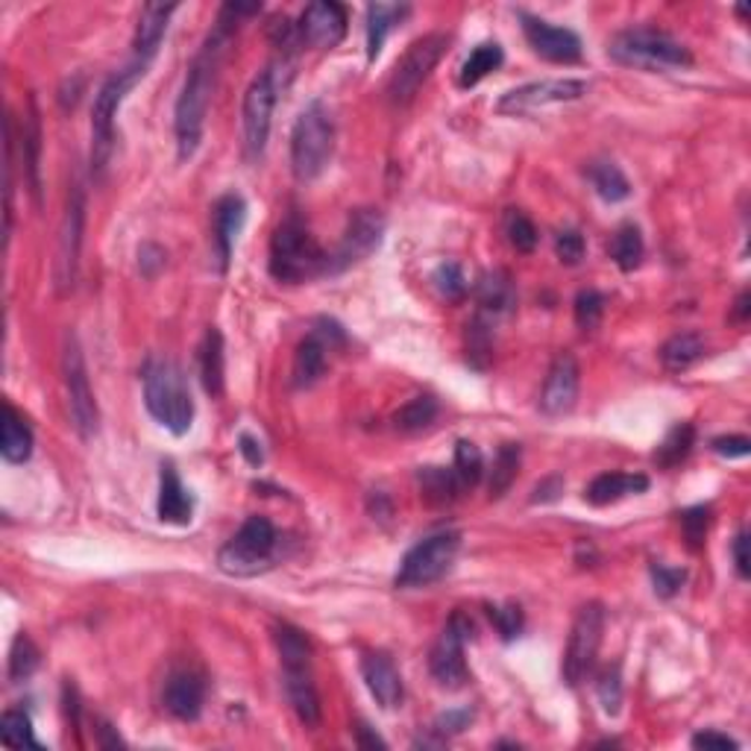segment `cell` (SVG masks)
<instances>
[{
  "mask_svg": "<svg viewBox=\"0 0 751 751\" xmlns=\"http://www.w3.org/2000/svg\"><path fill=\"white\" fill-rule=\"evenodd\" d=\"M38 667H42V651H38L30 634H19L10 651V681L21 684V681L33 679V672Z\"/></svg>",
  "mask_w": 751,
  "mask_h": 751,
  "instance_id": "42",
  "label": "cell"
},
{
  "mask_svg": "<svg viewBox=\"0 0 751 751\" xmlns=\"http://www.w3.org/2000/svg\"><path fill=\"white\" fill-rule=\"evenodd\" d=\"M97 733H101V740H97V742H101L103 749H118V746H124L118 733H112V725L109 723H101Z\"/></svg>",
  "mask_w": 751,
  "mask_h": 751,
  "instance_id": "64",
  "label": "cell"
},
{
  "mask_svg": "<svg viewBox=\"0 0 751 751\" xmlns=\"http://www.w3.org/2000/svg\"><path fill=\"white\" fill-rule=\"evenodd\" d=\"M145 405L150 417L162 423L171 435L183 438L194 423V400L183 367L171 358H150L141 370Z\"/></svg>",
  "mask_w": 751,
  "mask_h": 751,
  "instance_id": "4",
  "label": "cell"
},
{
  "mask_svg": "<svg viewBox=\"0 0 751 751\" xmlns=\"http://www.w3.org/2000/svg\"><path fill=\"white\" fill-rule=\"evenodd\" d=\"M596 693H599L602 710H605L608 716L620 714V707H623V672H620V663L608 667L605 672L599 675Z\"/></svg>",
  "mask_w": 751,
  "mask_h": 751,
  "instance_id": "47",
  "label": "cell"
},
{
  "mask_svg": "<svg viewBox=\"0 0 751 751\" xmlns=\"http://www.w3.org/2000/svg\"><path fill=\"white\" fill-rule=\"evenodd\" d=\"M470 723H473V710H470V707H459V710H447V714H440L438 723H435V731H438L440 737H447V733L464 731Z\"/></svg>",
  "mask_w": 751,
  "mask_h": 751,
  "instance_id": "55",
  "label": "cell"
},
{
  "mask_svg": "<svg viewBox=\"0 0 751 751\" xmlns=\"http://www.w3.org/2000/svg\"><path fill=\"white\" fill-rule=\"evenodd\" d=\"M157 513L159 520L171 522V525H188L194 517V499L176 476L174 464H162V473H159Z\"/></svg>",
  "mask_w": 751,
  "mask_h": 751,
  "instance_id": "26",
  "label": "cell"
},
{
  "mask_svg": "<svg viewBox=\"0 0 751 751\" xmlns=\"http://www.w3.org/2000/svg\"><path fill=\"white\" fill-rule=\"evenodd\" d=\"M649 573L651 581H655V593H658L660 599H672V596L684 587V581H688V573H684V569L667 567V564H651Z\"/></svg>",
  "mask_w": 751,
  "mask_h": 751,
  "instance_id": "51",
  "label": "cell"
},
{
  "mask_svg": "<svg viewBox=\"0 0 751 751\" xmlns=\"http://www.w3.org/2000/svg\"><path fill=\"white\" fill-rule=\"evenodd\" d=\"M21 147H24L30 194H33L36 206H42V118H38L36 97H30L27 118H24V129H21Z\"/></svg>",
  "mask_w": 751,
  "mask_h": 751,
  "instance_id": "32",
  "label": "cell"
},
{
  "mask_svg": "<svg viewBox=\"0 0 751 751\" xmlns=\"http://www.w3.org/2000/svg\"><path fill=\"white\" fill-rule=\"evenodd\" d=\"M385 239V218L376 209H353L340 235V244L335 253H330V276L344 274L347 267L365 262L382 247Z\"/></svg>",
  "mask_w": 751,
  "mask_h": 751,
  "instance_id": "16",
  "label": "cell"
},
{
  "mask_svg": "<svg viewBox=\"0 0 751 751\" xmlns=\"http://www.w3.org/2000/svg\"><path fill=\"white\" fill-rule=\"evenodd\" d=\"M147 68L150 62L145 59H132L129 65H124L120 71L109 73L106 83L97 89L94 94L92 106V167L94 171H103L109 165L112 150H115V118H118V109L124 97H127L132 89H136L141 80H145Z\"/></svg>",
  "mask_w": 751,
  "mask_h": 751,
  "instance_id": "7",
  "label": "cell"
},
{
  "mask_svg": "<svg viewBox=\"0 0 751 751\" xmlns=\"http://www.w3.org/2000/svg\"><path fill=\"white\" fill-rule=\"evenodd\" d=\"M578 388H581V367L573 353H558L550 365L546 382L541 391V412L546 417H564L576 408Z\"/></svg>",
  "mask_w": 751,
  "mask_h": 751,
  "instance_id": "20",
  "label": "cell"
},
{
  "mask_svg": "<svg viewBox=\"0 0 751 751\" xmlns=\"http://www.w3.org/2000/svg\"><path fill=\"white\" fill-rule=\"evenodd\" d=\"M7 183H3V194H7V223H3V232H7V241H10L12 232V192H15V183H12V171H15V124H12V115H7Z\"/></svg>",
  "mask_w": 751,
  "mask_h": 751,
  "instance_id": "52",
  "label": "cell"
},
{
  "mask_svg": "<svg viewBox=\"0 0 751 751\" xmlns=\"http://www.w3.org/2000/svg\"><path fill=\"white\" fill-rule=\"evenodd\" d=\"M417 485H420V496L429 505H449L459 499V494L464 490L455 476V470H443V467H423L417 473Z\"/></svg>",
  "mask_w": 751,
  "mask_h": 751,
  "instance_id": "34",
  "label": "cell"
},
{
  "mask_svg": "<svg viewBox=\"0 0 751 751\" xmlns=\"http://www.w3.org/2000/svg\"><path fill=\"white\" fill-rule=\"evenodd\" d=\"M707 353V340L702 332H675L672 338L663 340L658 358L663 370L669 373H684L693 365H698Z\"/></svg>",
  "mask_w": 751,
  "mask_h": 751,
  "instance_id": "31",
  "label": "cell"
},
{
  "mask_svg": "<svg viewBox=\"0 0 751 751\" xmlns=\"http://www.w3.org/2000/svg\"><path fill=\"white\" fill-rule=\"evenodd\" d=\"M608 56L625 68H640V71H672V68L693 65L688 45L651 27H632L616 33L608 45Z\"/></svg>",
  "mask_w": 751,
  "mask_h": 751,
  "instance_id": "6",
  "label": "cell"
},
{
  "mask_svg": "<svg viewBox=\"0 0 751 751\" xmlns=\"http://www.w3.org/2000/svg\"><path fill=\"white\" fill-rule=\"evenodd\" d=\"M459 552L461 534L452 532V529L423 538L420 543H414L412 550L405 552L403 564L396 569L394 585L400 590H420V587L435 585L452 569Z\"/></svg>",
  "mask_w": 751,
  "mask_h": 751,
  "instance_id": "10",
  "label": "cell"
},
{
  "mask_svg": "<svg viewBox=\"0 0 751 751\" xmlns=\"http://www.w3.org/2000/svg\"><path fill=\"white\" fill-rule=\"evenodd\" d=\"M449 47V38L443 33H429V36L412 42V47L405 50L403 59L394 65L391 80L385 85V94L391 106H408L423 89V83L429 80L431 71L438 68Z\"/></svg>",
  "mask_w": 751,
  "mask_h": 751,
  "instance_id": "12",
  "label": "cell"
},
{
  "mask_svg": "<svg viewBox=\"0 0 751 751\" xmlns=\"http://www.w3.org/2000/svg\"><path fill=\"white\" fill-rule=\"evenodd\" d=\"M197 367H200V382L203 391L209 396H223L227 388V356H223V335L215 326L206 330L197 349Z\"/></svg>",
  "mask_w": 751,
  "mask_h": 751,
  "instance_id": "27",
  "label": "cell"
},
{
  "mask_svg": "<svg viewBox=\"0 0 751 751\" xmlns=\"http://www.w3.org/2000/svg\"><path fill=\"white\" fill-rule=\"evenodd\" d=\"M455 476H459L461 487H476L485 476V459H482V449L470 440H459L455 443Z\"/></svg>",
  "mask_w": 751,
  "mask_h": 751,
  "instance_id": "43",
  "label": "cell"
},
{
  "mask_svg": "<svg viewBox=\"0 0 751 751\" xmlns=\"http://www.w3.org/2000/svg\"><path fill=\"white\" fill-rule=\"evenodd\" d=\"M473 632H476V628H473V623H470V616L455 611V614L449 616L447 628L440 632L438 643L431 646L429 672H431V679L438 681L440 688L459 690L470 681V669H467V660H464V649H467V643L473 640Z\"/></svg>",
  "mask_w": 751,
  "mask_h": 751,
  "instance_id": "15",
  "label": "cell"
},
{
  "mask_svg": "<svg viewBox=\"0 0 751 751\" xmlns=\"http://www.w3.org/2000/svg\"><path fill=\"white\" fill-rule=\"evenodd\" d=\"M267 267L276 282L300 285L317 276H330V253L314 241L300 215H288L270 239Z\"/></svg>",
  "mask_w": 751,
  "mask_h": 751,
  "instance_id": "3",
  "label": "cell"
},
{
  "mask_svg": "<svg viewBox=\"0 0 751 751\" xmlns=\"http://www.w3.org/2000/svg\"><path fill=\"white\" fill-rule=\"evenodd\" d=\"M274 643L276 651H279V660H282V684L288 705H291V710L305 728H317L323 719V707L317 684H314L309 637L300 628L282 623L274 625Z\"/></svg>",
  "mask_w": 751,
  "mask_h": 751,
  "instance_id": "2",
  "label": "cell"
},
{
  "mask_svg": "<svg viewBox=\"0 0 751 751\" xmlns=\"http://www.w3.org/2000/svg\"><path fill=\"white\" fill-rule=\"evenodd\" d=\"M431 282H435L440 297L449 300V303H459V300L467 297V276H464L461 265H455V262H443V265H438V270L431 274Z\"/></svg>",
  "mask_w": 751,
  "mask_h": 751,
  "instance_id": "45",
  "label": "cell"
},
{
  "mask_svg": "<svg viewBox=\"0 0 751 751\" xmlns=\"http://www.w3.org/2000/svg\"><path fill=\"white\" fill-rule=\"evenodd\" d=\"M176 12V3H147L141 15H138L136 36H132V50H136V59H145L150 62L153 56L159 54V45L167 33V24H171V15Z\"/></svg>",
  "mask_w": 751,
  "mask_h": 751,
  "instance_id": "25",
  "label": "cell"
},
{
  "mask_svg": "<svg viewBox=\"0 0 751 751\" xmlns=\"http://www.w3.org/2000/svg\"><path fill=\"white\" fill-rule=\"evenodd\" d=\"M643 490H649V478L643 473H602L587 485L585 499L596 508H602V505H614L625 496H637Z\"/></svg>",
  "mask_w": 751,
  "mask_h": 751,
  "instance_id": "30",
  "label": "cell"
},
{
  "mask_svg": "<svg viewBox=\"0 0 751 751\" xmlns=\"http://www.w3.org/2000/svg\"><path fill=\"white\" fill-rule=\"evenodd\" d=\"M476 303L478 314H487V317L511 312L517 305V288H513L511 274L508 270H487V274L478 276Z\"/></svg>",
  "mask_w": 751,
  "mask_h": 751,
  "instance_id": "29",
  "label": "cell"
},
{
  "mask_svg": "<svg viewBox=\"0 0 751 751\" xmlns=\"http://www.w3.org/2000/svg\"><path fill=\"white\" fill-rule=\"evenodd\" d=\"M83 232H85V188L77 180L68 192V203H65L62 227H59V244H56V262H54V285L56 293L73 291L77 285V270H80V250H83Z\"/></svg>",
  "mask_w": 751,
  "mask_h": 751,
  "instance_id": "14",
  "label": "cell"
},
{
  "mask_svg": "<svg viewBox=\"0 0 751 751\" xmlns=\"http://www.w3.org/2000/svg\"><path fill=\"white\" fill-rule=\"evenodd\" d=\"M438 412L440 405L435 396H414L394 414V429L403 431V435H417V431L429 429Z\"/></svg>",
  "mask_w": 751,
  "mask_h": 751,
  "instance_id": "41",
  "label": "cell"
},
{
  "mask_svg": "<svg viewBox=\"0 0 751 751\" xmlns=\"http://www.w3.org/2000/svg\"><path fill=\"white\" fill-rule=\"evenodd\" d=\"M361 679H365L370 696L376 698V705L385 707V710H394V707L403 705L405 688L400 669L394 667V660L382 655V651H370L361 658Z\"/></svg>",
  "mask_w": 751,
  "mask_h": 751,
  "instance_id": "23",
  "label": "cell"
},
{
  "mask_svg": "<svg viewBox=\"0 0 751 751\" xmlns=\"http://www.w3.org/2000/svg\"><path fill=\"white\" fill-rule=\"evenodd\" d=\"M239 449H241V455L247 459L250 467H262V464H265V452H262V443H258L253 435H241Z\"/></svg>",
  "mask_w": 751,
  "mask_h": 751,
  "instance_id": "60",
  "label": "cell"
},
{
  "mask_svg": "<svg viewBox=\"0 0 751 751\" xmlns=\"http://www.w3.org/2000/svg\"><path fill=\"white\" fill-rule=\"evenodd\" d=\"M335 153V120L321 101H312L291 129V171L300 183H312L330 167Z\"/></svg>",
  "mask_w": 751,
  "mask_h": 751,
  "instance_id": "5",
  "label": "cell"
},
{
  "mask_svg": "<svg viewBox=\"0 0 751 751\" xmlns=\"http://www.w3.org/2000/svg\"><path fill=\"white\" fill-rule=\"evenodd\" d=\"M408 12H412L408 3H370L367 7V59L370 62L379 59L388 36L408 19Z\"/></svg>",
  "mask_w": 751,
  "mask_h": 751,
  "instance_id": "28",
  "label": "cell"
},
{
  "mask_svg": "<svg viewBox=\"0 0 751 751\" xmlns=\"http://www.w3.org/2000/svg\"><path fill=\"white\" fill-rule=\"evenodd\" d=\"M602 632H605V608L599 602H587L578 608L573 628H569L564 663H561V675L569 688H578L587 679V672L593 669L599 646H602Z\"/></svg>",
  "mask_w": 751,
  "mask_h": 751,
  "instance_id": "13",
  "label": "cell"
},
{
  "mask_svg": "<svg viewBox=\"0 0 751 751\" xmlns=\"http://www.w3.org/2000/svg\"><path fill=\"white\" fill-rule=\"evenodd\" d=\"M520 464H522V449L520 443H502L499 452H496L494 467H490V478H487V494L490 499H502L511 485L520 476Z\"/></svg>",
  "mask_w": 751,
  "mask_h": 751,
  "instance_id": "36",
  "label": "cell"
},
{
  "mask_svg": "<svg viewBox=\"0 0 751 751\" xmlns=\"http://www.w3.org/2000/svg\"><path fill=\"white\" fill-rule=\"evenodd\" d=\"M62 382L73 429L83 440H92L101 429V412H97V400H94L83 347H80V338L73 332H65L62 340Z\"/></svg>",
  "mask_w": 751,
  "mask_h": 751,
  "instance_id": "11",
  "label": "cell"
},
{
  "mask_svg": "<svg viewBox=\"0 0 751 751\" xmlns=\"http://www.w3.org/2000/svg\"><path fill=\"white\" fill-rule=\"evenodd\" d=\"M585 235L578 230H561L555 235V256L564 262V265H578L585 258Z\"/></svg>",
  "mask_w": 751,
  "mask_h": 751,
  "instance_id": "53",
  "label": "cell"
},
{
  "mask_svg": "<svg viewBox=\"0 0 751 751\" xmlns=\"http://www.w3.org/2000/svg\"><path fill=\"white\" fill-rule=\"evenodd\" d=\"M279 532L267 517H250L230 541L223 543L218 552L220 573L235 578H250L274 567L279 555Z\"/></svg>",
  "mask_w": 751,
  "mask_h": 751,
  "instance_id": "8",
  "label": "cell"
},
{
  "mask_svg": "<svg viewBox=\"0 0 751 751\" xmlns=\"http://www.w3.org/2000/svg\"><path fill=\"white\" fill-rule=\"evenodd\" d=\"M0 455L7 464H24L33 455V429L12 405H3V431H0Z\"/></svg>",
  "mask_w": 751,
  "mask_h": 751,
  "instance_id": "33",
  "label": "cell"
},
{
  "mask_svg": "<svg viewBox=\"0 0 751 751\" xmlns=\"http://www.w3.org/2000/svg\"><path fill=\"white\" fill-rule=\"evenodd\" d=\"M344 344H347V335H344L338 323L330 321V317H321L314 323L312 332L300 340V347L293 353V388L305 391V388L317 385L323 373H326V353H332L335 347H344Z\"/></svg>",
  "mask_w": 751,
  "mask_h": 751,
  "instance_id": "17",
  "label": "cell"
},
{
  "mask_svg": "<svg viewBox=\"0 0 751 751\" xmlns=\"http://www.w3.org/2000/svg\"><path fill=\"white\" fill-rule=\"evenodd\" d=\"M494 361V323L487 314H476L467 323V365L473 370H487Z\"/></svg>",
  "mask_w": 751,
  "mask_h": 751,
  "instance_id": "39",
  "label": "cell"
},
{
  "mask_svg": "<svg viewBox=\"0 0 751 751\" xmlns=\"http://www.w3.org/2000/svg\"><path fill=\"white\" fill-rule=\"evenodd\" d=\"M564 494V478L561 476H546L541 485L534 487L532 502H555L558 496Z\"/></svg>",
  "mask_w": 751,
  "mask_h": 751,
  "instance_id": "59",
  "label": "cell"
},
{
  "mask_svg": "<svg viewBox=\"0 0 751 751\" xmlns=\"http://www.w3.org/2000/svg\"><path fill=\"white\" fill-rule=\"evenodd\" d=\"M162 705L180 723H197L206 707V681L194 669L171 672L162 690Z\"/></svg>",
  "mask_w": 751,
  "mask_h": 751,
  "instance_id": "22",
  "label": "cell"
},
{
  "mask_svg": "<svg viewBox=\"0 0 751 751\" xmlns=\"http://www.w3.org/2000/svg\"><path fill=\"white\" fill-rule=\"evenodd\" d=\"M297 33H300V45L332 50L347 36V10L332 0H314L300 15Z\"/></svg>",
  "mask_w": 751,
  "mask_h": 751,
  "instance_id": "21",
  "label": "cell"
},
{
  "mask_svg": "<svg viewBox=\"0 0 751 751\" xmlns=\"http://www.w3.org/2000/svg\"><path fill=\"white\" fill-rule=\"evenodd\" d=\"M731 555H733V567H737V576L749 578L751 567H749V534L737 532L731 543Z\"/></svg>",
  "mask_w": 751,
  "mask_h": 751,
  "instance_id": "58",
  "label": "cell"
},
{
  "mask_svg": "<svg viewBox=\"0 0 751 751\" xmlns=\"http://www.w3.org/2000/svg\"><path fill=\"white\" fill-rule=\"evenodd\" d=\"M696 447V426L693 423H679L667 431V438L660 440L655 449V464L663 470L679 467L681 461H688V455Z\"/></svg>",
  "mask_w": 751,
  "mask_h": 751,
  "instance_id": "35",
  "label": "cell"
},
{
  "mask_svg": "<svg viewBox=\"0 0 751 751\" xmlns=\"http://www.w3.org/2000/svg\"><path fill=\"white\" fill-rule=\"evenodd\" d=\"M751 293L749 291H742L740 297H737V303H733V321L737 323H746L749 321V314H751Z\"/></svg>",
  "mask_w": 751,
  "mask_h": 751,
  "instance_id": "63",
  "label": "cell"
},
{
  "mask_svg": "<svg viewBox=\"0 0 751 751\" xmlns=\"http://www.w3.org/2000/svg\"><path fill=\"white\" fill-rule=\"evenodd\" d=\"M522 21V36L529 42L534 54L543 56L546 62L555 65H576L585 54L581 47V38L567 27H558V24H550V21L534 19L529 12H520Z\"/></svg>",
  "mask_w": 751,
  "mask_h": 751,
  "instance_id": "19",
  "label": "cell"
},
{
  "mask_svg": "<svg viewBox=\"0 0 751 751\" xmlns=\"http://www.w3.org/2000/svg\"><path fill=\"white\" fill-rule=\"evenodd\" d=\"M608 253H611L614 265L620 267L623 274H632V270H637V267H640V262H643V253H646V247H643L640 230H637L634 223H623V227L614 232V239H611V247H608Z\"/></svg>",
  "mask_w": 751,
  "mask_h": 751,
  "instance_id": "40",
  "label": "cell"
},
{
  "mask_svg": "<svg viewBox=\"0 0 751 751\" xmlns=\"http://www.w3.org/2000/svg\"><path fill=\"white\" fill-rule=\"evenodd\" d=\"M358 746L361 749H388V742L379 737V733H367V725L358 728Z\"/></svg>",
  "mask_w": 751,
  "mask_h": 751,
  "instance_id": "62",
  "label": "cell"
},
{
  "mask_svg": "<svg viewBox=\"0 0 751 751\" xmlns=\"http://www.w3.org/2000/svg\"><path fill=\"white\" fill-rule=\"evenodd\" d=\"M0 737L10 749H24V746H36L33 737V723L24 710H7L0 719Z\"/></svg>",
  "mask_w": 751,
  "mask_h": 751,
  "instance_id": "46",
  "label": "cell"
},
{
  "mask_svg": "<svg viewBox=\"0 0 751 751\" xmlns=\"http://www.w3.org/2000/svg\"><path fill=\"white\" fill-rule=\"evenodd\" d=\"M367 505H370V513H373V520H388L391 517V502H388L385 494H379V490H373L370 494V499H367Z\"/></svg>",
  "mask_w": 751,
  "mask_h": 751,
  "instance_id": "61",
  "label": "cell"
},
{
  "mask_svg": "<svg viewBox=\"0 0 751 751\" xmlns=\"http://www.w3.org/2000/svg\"><path fill=\"white\" fill-rule=\"evenodd\" d=\"M282 65H267L265 71L250 83L247 94H244V106H241V141H244V159L247 162H258V159L265 157L276 101H279V92L285 89L282 73H279Z\"/></svg>",
  "mask_w": 751,
  "mask_h": 751,
  "instance_id": "9",
  "label": "cell"
},
{
  "mask_svg": "<svg viewBox=\"0 0 751 751\" xmlns=\"http://www.w3.org/2000/svg\"><path fill=\"white\" fill-rule=\"evenodd\" d=\"M505 54L502 47L496 45V42H485V45H478L473 54L464 59V65H461V73H459V85L461 89H473V85H478L485 77H490V73L502 65Z\"/></svg>",
  "mask_w": 751,
  "mask_h": 751,
  "instance_id": "38",
  "label": "cell"
},
{
  "mask_svg": "<svg viewBox=\"0 0 751 751\" xmlns=\"http://www.w3.org/2000/svg\"><path fill=\"white\" fill-rule=\"evenodd\" d=\"M247 220V203L241 194H227L215 203V253H218L220 274H227L232 262V250L239 241V232Z\"/></svg>",
  "mask_w": 751,
  "mask_h": 751,
  "instance_id": "24",
  "label": "cell"
},
{
  "mask_svg": "<svg viewBox=\"0 0 751 751\" xmlns=\"http://www.w3.org/2000/svg\"><path fill=\"white\" fill-rule=\"evenodd\" d=\"M693 749H716V751H737L740 742L723 731H698L693 733Z\"/></svg>",
  "mask_w": 751,
  "mask_h": 751,
  "instance_id": "57",
  "label": "cell"
},
{
  "mask_svg": "<svg viewBox=\"0 0 751 751\" xmlns=\"http://www.w3.org/2000/svg\"><path fill=\"white\" fill-rule=\"evenodd\" d=\"M490 620H494L496 632H499V637H502L505 643L517 640L522 634V625H525V616H522L520 605L490 608Z\"/></svg>",
  "mask_w": 751,
  "mask_h": 751,
  "instance_id": "50",
  "label": "cell"
},
{
  "mask_svg": "<svg viewBox=\"0 0 751 751\" xmlns=\"http://www.w3.org/2000/svg\"><path fill=\"white\" fill-rule=\"evenodd\" d=\"M165 250L159 247V244H153V241H147V244L138 247V270H141V276H147V279H153V276H159V270L165 267Z\"/></svg>",
  "mask_w": 751,
  "mask_h": 751,
  "instance_id": "54",
  "label": "cell"
},
{
  "mask_svg": "<svg viewBox=\"0 0 751 751\" xmlns=\"http://www.w3.org/2000/svg\"><path fill=\"white\" fill-rule=\"evenodd\" d=\"M710 447L723 459H746L751 452V440L742 438V435H728V438H716Z\"/></svg>",
  "mask_w": 751,
  "mask_h": 751,
  "instance_id": "56",
  "label": "cell"
},
{
  "mask_svg": "<svg viewBox=\"0 0 751 751\" xmlns=\"http://www.w3.org/2000/svg\"><path fill=\"white\" fill-rule=\"evenodd\" d=\"M256 12H262V3H227L220 10L215 30L206 36L203 47L194 56V62L188 65L183 92L176 97L174 109L176 157H180V162L192 159L197 153V147H200L206 112H209L211 94H215V85H218L220 65H223V56L230 50L232 36L239 30V21L244 15H256Z\"/></svg>",
  "mask_w": 751,
  "mask_h": 751,
  "instance_id": "1",
  "label": "cell"
},
{
  "mask_svg": "<svg viewBox=\"0 0 751 751\" xmlns=\"http://www.w3.org/2000/svg\"><path fill=\"white\" fill-rule=\"evenodd\" d=\"M710 522H714V511L707 505H696L681 513V532L688 538L690 550H702V543L710 532Z\"/></svg>",
  "mask_w": 751,
  "mask_h": 751,
  "instance_id": "48",
  "label": "cell"
},
{
  "mask_svg": "<svg viewBox=\"0 0 751 751\" xmlns=\"http://www.w3.org/2000/svg\"><path fill=\"white\" fill-rule=\"evenodd\" d=\"M602 314H605V297L599 291H593V288H587V291H578L576 297V323L578 330H596L599 323H602Z\"/></svg>",
  "mask_w": 751,
  "mask_h": 751,
  "instance_id": "49",
  "label": "cell"
},
{
  "mask_svg": "<svg viewBox=\"0 0 751 751\" xmlns=\"http://www.w3.org/2000/svg\"><path fill=\"white\" fill-rule=\"evenodd\" d=\"M590 92L585 80H538V83H525L513 92L502 94V101L496 103L499 115H525V112H538L543 106H555V103L581 101Z\"/></svg>",
  "mask_w": 751,
  "mask_h": 751,
  "instance_id": "18",
  "label": "cell"
},
{
  "mask_svg": "<svg viewBox=\"0 0 751 751\" xmlns=\"http://www.w3.org/2000/svg\"><path fill=\"white\" fill-rule=\"evenodd\" d=\"M587 180H590L593 192L605 203H623L632 197V183H628V176L614 162H593V165L587 167Z\"/></svg>",
  "mask_w": 751,
  "mask_h": 751,
  "instance_id": "37",
  "label": "cell"
},
{
  "mask_svg": "<svg viewBox=\"0 0 751 751\" xmlns=\"http://www.w3.org/2000/svg\"><path fill=\"white\" fill-rule=\"evenodd\" d=\"M505 235H508V244L517 253H532L538 247V241H541L532 218L520 209H508V215H505Z\"/></svg>",
  "mask_w": 751,
  "mask_h": 751,
  "instance_id": "44",
  "label": "cell"
}]
</instances>
